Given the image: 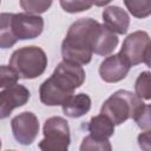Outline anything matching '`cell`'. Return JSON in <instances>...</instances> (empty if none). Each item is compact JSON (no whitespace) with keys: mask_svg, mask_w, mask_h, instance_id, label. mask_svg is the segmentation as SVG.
Segmentation results:
<instances>
[{"mask_svg":"<svg viewBox=\"0 0 151 151\" xmlns=\"http://www.w3.org/2000/svg\"><path fill=\"white\" fill-rule=\"evenodd\" d=\"M129 12L138 19H144L151 15V0H124Z\"/></svg>","mask_w":151,"mask_h":151,"instance_id":"cell-14","label":"cell"},{"mask_svg":"<svg viewBox=\"0 0 151 151\" xmlns=\"http://www.w3.org/2000/svg\"><path fill=\"white\" fill-rule=\"evenodd\" d=\"M133 119L139 129L144 131H151V104L150 105L144 104Z\"/></svg>","mask_w":151,"mask_h":151,"instance_id":"cell-20","label":"cell"},{"mask_svg":"<svg viewBox=\"0 0 151 151\" xmlns=\"http://www.w3.org/2000/svg\"><path fill=\"white\" fill-rule=\"evenodd\" d=\"M130 67V63L120 53H117L101 61L99 66V76L106 83H118L127 76Z\"/></svg>","mask_w":151,"mask_h":151,"instance_id":"cell-10","label":"cell"},{"mask_svg":"<svg viewBox=\"0 0 151 151\" xmlns=\"http://www.w3.org/2000/svg\"><path fill=\"white\" fill-rule=\"evenodd\" d=\"M84 81L85 71L81 65L63 60L52 76L40 85V101L47 106L63 105Z\"/></svg>","mask_w":151,"mask_h":151,"instance_id":"cell-1","label":"cell"},{"mask_svg":"<svg viewBox=\"0 0 151 151\" xmlns=\"http://www.w3.org/2000/svg\"><path fill=\"white\" fill-rule=\"evenodd\" d=\"M138 145L142 150L151 151V131H144L137 137Z\"/></svg>","mask_w":151,"mask_h":151,"instance_id":"cell-21","label":"cell"},{"mask_svg":"<svg viewBox=\"0 0 151 151\" xmlns=\"http://www.w3.org/2000/svg\"><path fill=\"white\" fill-rule=\"evenodd\" d=\"M87 129L90 131V134L97 138L109 139L114 133V123L109 117L100 113L90 119Z\"/></svg>","mask_w":151,"mask_h":151,"instance_id":"cell-13","label":"cell"},{"mask_svg":"<svg viewBox=\"0 0 151 151\" xmlns=\"http://www.w3.org/2000/svg\"><path fill=\"white\" fill-rule=\"evenodd\" d=\"M44 139L39 143V149L44 151H66L71 137L70 126L66 119L61 117L48 118L42 129Z\"/></svg>","mask_w":151,"mask_h":151,"instance_id":"cell-6","label":"cell"},{"mask_svg":"<svg viewBox=\"0 0 151 151\" xmlns=\"http://www.w3.org/2000/svg\"><path fill=\"white\" fill-rule=\"evenodd\" d=\"M104 25L112 32L118 34H125L130 26L129 14L118 6H109L103 11Z\"/></svg>","mask_w":151,"mask_h":151,"instance_id":"cell-11","label":"cell"},{"mask_svg":"<svg viewBox=\"0 0 151 151\" xmlns=\"http://www.w3.org/2000/svg\"><path fill=\"white\" fill-rule=\"evenodd\" d=\"M19 78H20L19 74L11 66L2 65L0 67V87H1V90L18 84Z\"/></svg>","mask_w":151,"mask_h":151,"instance_id":"cell-19","label":"cell"},{"mask_svg":"<svg viewBox=\"0 0 151 151\" xmlns=\"http://www.w3.org/2000/svg\"><path fill=\"white\" fill-rule=\"evenodd\" d=\"M31 97L28 88L24 85L15 84L0 92V118H7L11 112L20 106H24Z\"/></svg>","mask_w":151,"mask_h":151,"instance_id":"cell-9","label":"cell"},{"mask_svg":"<svg viewBox=\"0 0 151 151\" xmlns=\"http://www.w3.org/2000/svg\"><path fill=\"white\" fill-rule=\"evenodd\" d=\"M9 66L22 79H34L40 77L47 66V57L42 48L38 46H25L13 52Z\"/></svg>","mask_w":151,"mask_h":151,"instance_id":"cell-5","label":"cell"},{"mask_svg":"<svg viewBox=\"0 0 151 151\" xmlns=\"http://www.w3.org/2000/svg\"><path fill=\"white\" fill-rule=\"evenodd\" d=\"M103 25L91 18H83L73 22L61 44L64 60L79 65L91 61Z\"/></svg>","mask_w":151,"mask_h":151,"instance_id":"cell-2","label":"cell"},{"mask_svg":"<svg viewBox=\"0 0 151 151\" xmlns=\"http://www.w3.org/2000/svg\"><path fill=\"white\" fill-rule=\"evenodd\" d=\"M150 42L151 40L146 32L136 31L125 38L119 53L130 63L131 66H136L144 63L145 51Z\"/></svg>","mask_w":151,"mask_h":151,"instance_id":"cell-8","label":"cell"},{"mask_svg":"<svg viewBox=\"0 0 151 151\" xmlns=\"http://www.w3.org/2000/svg\"><path fill=\"white\" fill-rule=\"evenodd\" d=\"M11 127L18 143L29 145L35 140L39 133V120L33 112L26 111L12 119Z\"/></svg>","mask_w":151,"mask_h":151,"instance_id":"cell-7","label":"cell"},{"mask_svg":"<svg viewBox=\"0 0 151 151\" xmlns=\"http://www.w3.org/2000/svg\"><path fill=\"white\" fill-rule=\"evenodd\" d=\"M144 101L136 93L126 90L116 91L101 105L100 113L109 117L114 125H120L130 118H134Z\"/></svg>","mask_w":151,"mask_h":151,"instance_id":"cell-4","label":"cell"},{"mask_svg":"<svg viewBox=\"0 0 151 151\" xmlns=\"http://www.w3.org/2000/svg\"><path fill=\"white\" fill-rule=\"evenodd\" d=\"M52 2L53 0H20V6L26 13L39 15L46 12Z\"/></svg>","mask_w":151,"mask_h":151,"instance_id":"cell-16","label":"cell"},{"mask_svg":"<svg viewBox=\"0 0 151 151\" xmlns=\"http://www.w3.org/2000/svg\"><path fill=\"white\" fill-rule=\"evenodd\" d=\"M63 112L70 118H79L86 114L91 109V98L86 93L71 96L63 105Z\"/></svg>","mask_w":151,"mask_h":151,"instance_id":"cell-12","label":"cell"},{"mask_svg":"<svg viewBox=\"0 0 151 151\" xmlns=\"http://www.w3.org/2000/svg\"><path fill=\"white\" fill-rule=\"evenodd\" d=\"M0 46L12 47L18 40L34 39L44 29V19L28 13H1Z\"/></svg>","mask_w":151,"mask_h":151,"instance_id":"cell-3","label":"cell"},{"mask_svg":"<svg viewBox=\"0 0 151 151\" xmlns=\"http://www.w3.org/2000/svg\"><path fill=\"white\" fill-rule=\"evenodd\" d=\"M134 92L142 99L151 100V72L144 71L138 76L134 83Z\"/></svg>","mask_w":151,"mask_h":151,"instance_id":"cell-15","label":"cell"},{"mask_svg":"<svg viewBox=\"0 0 151 151\" xmlns=\"http://www.w3.org/2000/svg\"><path fill=\"white\" fill-rule=\"evenodd\" d=\"M112 0H93V4L96 5V6H99V7H101V6H105V5H107L109 2H111Z\"/></svg>","mask_w":151,"mask_h":151,"instance_id":"cell-23","label":"cell"},{"mask_svg":"<svg viewBox=\"0 0 151 151\" xmlns=\"http://www.w3.org/2000/svg\"><path fill=\"white\" fill-rule=\"evenodd\" d=\"M112 149L109 139H101L97 138L92 134L86 136L83 139V143L80 145L81 151H87V150H101V151H110Z\"/></svg>","mask_w":151,"mask_h":151,"instance_id":"cell-17","label":"cell"},{"mask_svg":"<svg viewBox=\"0 0 151 151\" xmlns=\"http://www.w3.org/2000/svg\"><path fill=\"white\" fill-rule=\"evenodd\" d=\"M144 63L146 64V66L151 67V42L147 46L146 51H145V55H144Z\"/></svg>","mask_w":151,"mask_h":151,"instance_id":"cell-22","label":"cell"},{"mask_svg":"<svg viewBox=\"0 0 151 151\" xmlns=\"http://www.w3.org/2000/svg\"><path fill=\"white\" fill-rule=\"evenodd\" d=\"M93 0H60L61 8L67 13H79L92 7Z\"/></svg>","mask_w":151,"mask_h":151,"instance_id":"cell-18","label":"cell"}]
</instances>
